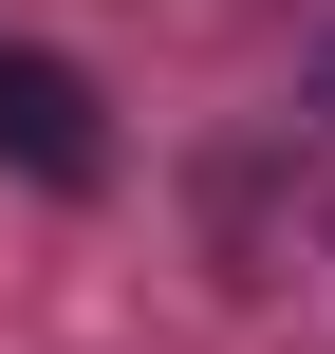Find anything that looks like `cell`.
<instances>
[{
	"label": "cell",
	"mask_w": 335,
	"mask_h": 354,
	"mask_svg": "<svg viewBox=\"0 0 335 354\" xmlns=\"http://www.w3.org/2000/svg\"><path fill=\"white\" fill-rule=\"evenodd\" d=\"M0 168H19V187H93V168H112V112H93L75 56H19V37H0Z\"/></svg>",
	"instance_id": "6da1fadb"
}]
</instances>
